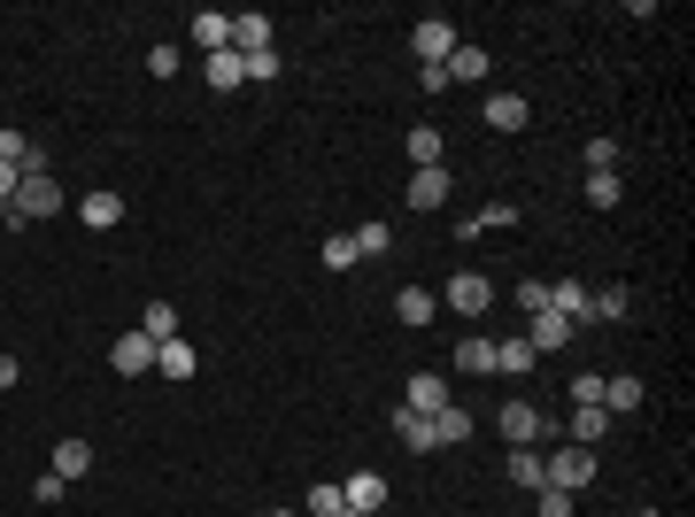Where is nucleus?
<instances>
[{
  "instance_id": "4c0bfd02",
  "label": "nucleus",
  "mask_w": 695,
  "mask_h": 517,
  "mask_svg": "<svg viewBox=\"0 0 695 517\" xmlns=\"http://www.w3.org/2000/svg\"><path fill=\"white\" fill-rule=\"evenodd\" d=\"M179 62H186L179 47H147V77H179Z\"/></svg>"
},
{
  "instance_id": "0eeeda50",
  "label": "nucleus",
  "mask_w": 695,
  "mask_h": 517,
  "mask_svg": "<svg viewBox=\"0 0 695 517\" xmlns=\"http://www.w3.org/2000/svg\"><path fill=\"white\" fill-rule=\"evenodd\" d=\"M526 124H534V101L510 94V85H495L487 94V132H526Z\"/></svg>"
},
{
  "instance_id": "39448f33",
  "label": "nucleus",
  "mask_w": 695,
  "mask_h": 517,
  "mask_svg": "<svg viewBox=\"0 0 695 517\" xmlns=\"http://www.w3.org/2000/svg\"><path fill=\"white\" fill-rule=\"evenodd\" d=\"M595 471H602V464H595V448H580V441L549 456V487H564V494H580V487H587Z\"/></svg>"
},
{
  "instance_id": "cd10ccee",
  "label": "nucleus",
  "mask_w": 695,
  "mask_h": 517,
  "mask_svg": "<svg viewBox=\"0 0 695 517\" xmlns=\"http://www.w3.org/2000/svg\"><path fill=\"white\" fill-rule=\"evenodd\" d=\"M394 433H402V448H417V456H432V424H425L417 409H394Z\"/></svg>"
},
{
  "instance_id": "4468645a",
  "label": "nucleus",
  "mask_w": 695,
  "mask_h": 517,
  "mask_svg": "<svg viewBox=\"0 0 695 517\" xmlns=\"http://www.w3.org/2000/svg\"><path fill=\"white\" fill-rule=\"evenodd\" d=\"M534 364H541V356L526 348V332H502V340H495V379H526Z\"/></svg>"
},
{
  "instance_id": "58836bf2",
  "label": "nucleus",
  "mask_w": 695,
  "mask_h": 517,
  "mask_svg": "<svg viewBox=\"0 0 695 517\" xmlns=\"http://www.w3.org/2000/svg\"><path fill=\"white\" fill-rule=\"evenodd\" d=\"M517 309L541 317V309H549V279H526V286H517Z\"/></svg>"
},
{
  "instance_id": "9b49d317",
  "label": "nucleus",
  "mask_w": 695,
  "mask_h": 517,
  "mask_svg": "<svg viewBox=\"0 0 695 517\" xmlns=\"http://www.w3.org/2000/svg\"><path fill=\"white\" fill-rule=\"evenodd\" d=\"M441 301H449V309H456V317H479V309H487V301H495V286H487V279H479V271H456V279H449V294H441Z\"/></svg>"
},
{
  "instance_id": "5701e85b",
  "label": "nucleus",
  "mask_w": 695,
  "mask_h": 517,
  "mask_svg": "<svg viewBox=\"0 0 695 517\" xmlns=\"http://www.w3.org/2000/svg\"><path fill=\"white\" fill-rule=\"evenodd\" d=\"M202 70H209V85H217V94H240V85H247V62H240L232 47H224V54H209Z\"/></svg>"
},
{
  "instance_id": "2eb2a0df",
  "label": "nucleus",
  "mask_w": 695,
  "mask_h": 517,
  "mask_svg": "<svg viewBox=\"0 0 695 517\" xmlns=\"http://www.w3.org/2000/svg\"><path fill=\"white\" fill-rule=\"evenodd\" d=\"M425 424H432V448H464V441H472V409H464V402H449V409H432Z\"/></svg>"
},
{
  "instance_id": "423d86ee",
  "label": "nucleus",
  "mask_w": 695,
  "mask_h": 517,
  "mask_svg": "<svg viewBox=\"0 0 695 517\" xmlns=\"http://www.w3.org/2000/svg\"><path fill=\"white\" fill-rule=\"evenodd\" d=\"M495 424H502V441H510V448H534V441L549 433V417H541L534 402H502V417H495Z\"/></svg>"
},
{
  "instance_id": "c85d7f7f",
  "label": "nucleus",
  "mask_w": 695,
  "mask_h": 517,
  "mask_svg": "<svg viewBox=\"0 0 695 517\" xmlns=\"http://www.w3.org/2000/svg\"><path fill=\"white\" fill-rule=\"evenodd\" d=\"M402 155H410L417 170H432V162H441V132H432V124H417V132L402 139Z\"/></svg>"
},
{
  "instance_id": "c03bdc74",
  "label": "nucleus",
  "mask_w": 695,
  "mask_h": 517,
  "mask_svg": "<svg viewBox=\"0 0 695 517\" xmlns=\"http://www.w3.org/2000/svg\"><path fill=\"white\" fill-rule=\"evenodd\" d=\"M264 517H294V509H264Z\"/></svg>"
},
{
  "instance_id": "f704fd0d",
  "label": "nucleus",
  "mask_w": 695,
  "mask_h": 517,
  "mask_svg": "<svg viewBox=\"0 0 695 517\" xmlns=\"http://www.w3.org/2000/svg\"><path fill=\"white\" fill-rule=\"evenodd\" d=\"M32 155H39V147H32V139H24L16 124H0V162H16V170H24Z\"/></svg>"
},
{
  "instance_id": "a18cd8bd",
  "label": "nucleus",
  "mask_w": 695,
  "mask_h": 517,
  "mask_svg": "<svg viewBox=\"0 0 695 517\" xmlns=\"http://www.w3.org/2000/svg\"><path fill=\"white\" fill-rule=\"evenodd\" d=\"M340 517H364V509H340Z\"/></svg>"
},
{
  "instance_id": "aec40b11",
  "label": "nucleus",
  "mask_w": 695,
  "mask_h": 517,
  "mask_svg": "<svg viewBox=\"0 0 695 517\" xmlns=\"http://www.w3.org/2000/svg\"><path fill=\"white\" fill-rule=\"evenodd\" d=\"M441 70H449V85H479V77H487V47H472V39H464Z\"/></svg>"
},
{
  "instance_id": "412c9836",
  "label": "nucleus",
  "mask_w": 695,
  "mask_h": 517,
  "mask_svg": "<svg viewBox=\"0 0 695 517\" xmlns=\"http://www.w3.org/2000/svg\"><path fill=\"white\" fill-rule=\"evenodd\" d=\"M626 309H634V294H626V286H602V294L587 301V324H626Z\"/></svg>"
},
{
  "instance_id": "393cba45",
  "label": "nucleus",
  "mask_w": 695,
  "mask_h": 517,
  "mask_svg": "<svg viewBox=\"0 0 695 517\" xmlns=\"http://www.w3.org/2000/svg\"><path fill=\"white\" fill-rule=\"evenodd\" d=\"M587 301H595V294H587L580 279H557V286H549V309H564L572 324H587Z\"/></svg>"
},
{
  "instance_id": "a878e982",
  "label": "nucleus",
  "mask_w": 695,
  "mask_h": 517,
  "mask_svg": "<svg viewBox=\"0 0 695 517\" xmlns=\"http://www.w3.org/2000/svg\"><path fill=\"white\" fill-rule=\"evenodd\" d=\"M394 324H410V332L432 324V294H425V286H402V294H394Z\"/></svg>"
},
{
  "instance_id": "ddd939ff",
  "label": "nucleus",
  "mask_w": 695,
  "mask_h": 517,
  "mask_svg": "<svg viewBox=\"0 0 695 517\" xmlns=\"http://www.w3.org/2000/svg\"><path fill=\"white\" fill-rule=\"evenodd\" d=\"M340 502H348V509H364V517H379V509H387V479H379V471L340 479Z\"/></svg>"
},
{
  "instance_id": "6ab92c4d",
  "label": "nucleus",
  "mask_w": 695,
  "mask_h": 517,
  "mask_svg": "<svg viewBox=\"0 0 695 517\" xmlns=\"http://www.w3.org/2000/svg\"><path fill=\"white\" fill-rule=\"evenodd\" d=\"M54 479H85L94 471V441H54V464H47Z\"/></svg>"
},
{
  "instance_id": "6e6552de",
  "label": "nucleus",
  "mask_w": 695,
  "mask_h": 517,
  "mask_svg": "<svg viewBox=\"0 0 695 517\" xmlns=\"http://www.w3.org/2000/svg\"><path fill=\"white\" fill-rule=\"evenodd\" d=\"M186 39H194V47H202V62H209V54H224V47H232V16H224V9H194V16H186Z\"/></svg>"
},
{
  "instance_id": "e433bc0d",
  "label": "nucleus",
  "mask_w": 695,
  "mask_h": 517,
  "mask_svg": "<svg viewBox=\"0 0 695 517\" xmlns=\"http://www.w3.org/2000/svg\"><path fill=\"white\" fill-rule=\"evenodd\" d=\"M534 517H572V494H564V487H541V494H534Z\"/></svg>"
},
{
  "instance_id": "72a5a7b5",
  "label": "nucleus",
  "mask_w": 695,
  "mask_h": 517,
  "mask_svg": "<svg viewBox=\"0 0 695 517\" xmlns=\"http://www.w3.org/2000/svg\"><path fill=\"white\" fill-rule=\"evenodd\" d=\"M564 394H572V409H602V371H580Z\"/></svg>"
},
{
  "instance_id": "79ce46f5",
  "label": "nucleus",
  "mask_w": 695,
  "mask_h": 517,
  "mask_svg": "<svg viewBox=\"0 0 695 517\" xmlns=\"http://www.w3.org/2000/svg\"><path fill=\"white\" fill-rule=\"evenodd\" d=\"M16 186H24V170H16V162H0V209L16 201Z\"/></svg>"
},
{
  "instance_id": "a19ab883",
  "label": "nucleus",
  "mask_w": 695,
  "mask_h": 517,
  "mask_svg": "<svg viewBox=\"0 0 695 517\" xmlns=\"http://www.w3.org/2000/svg\"><path fill=\"white\" fill-rule=\"evenodd\" d=\"M340 509H348L340 487H317V494H309V517H340Z\"/></svg>"
},
{
  "instance_id": "f257e3e1",
  "label": "nucleus",
  "mask_w": 695,
  "mask_h": 517,
  "mask_svg": "<svg viewBox=\"0 0 695 517\" xmlns=\"http://www.w3.org/2000/svg\"><path fill=\"white\" fill-rule=\"evenodd\" d=\"M54 209H62L54 170H24V186H16V201H9V209H0V224L24 232V224H39V217H54Z\"/></svg>"
},
{
  "instance_id": "9d476101",
  "label": "nucleus",
  "mask_w": 695,
  "mask_h": 517,
  "mask_svg": "<svg viewBox=\"0 0 695 517\" xmlns=\"http://www.w3.org/2000/svg\"><path fill=\"white\" fill-rule=\"evenodd\" d=\"M77 224H85V232H117V224H124V194H109V186H94V194H85V201H77Z\"/></svg>"
},
{
  "instance_id": "ea45409f",
  "label": "nucleus",
  "mask_w": 695,
  "mask_h": 517,
  "mask_svg": "<svg viewBox=\"0 0 695 517\" xmlns=\"http://www.w3.org/2000/svg\"><path fill=\"white\" fill-rule=\"evenodd\" d=\"M587 170H619V139H587Z\"/></svg>"
},
{
  "instance_id": "a211bd4d",
  "label": "nucleus",
  "mask_w": 695,
  "mask_h": 517,
  "mask_svg": "<svg viewBox=\"0 0 695 517\" xmlns=\"http://www.w3.org/2000/svg\"><path fill=\"white\" fill-rule=\"evenodd\" d=\"M649 402V386L634 379V371H619V379H602V409H611V417H626V409H642Z\"/></svg>"
},
{
  "instance_id": "7ed1b4c3",
  "label": "nucleus",
  "mask_w": 695,
  "mask_h": 517,
  "mask_svg": "<svg viewBox=\"0 0 695 517\" xmlns=\"http://www.w3.org/2000/svg\"><path fill=\"white\" fill-rule=\"evenodd\" d=\"M580 340V324L564 317V309H541V317H526V348L534 356H557V348H572Z\"/></svg>"
},
{
  "instance_id": "c9c22d12",
  "label": "nucleus",
  "mask_w": 695,
  "mask_h": 517,
  "mask_svg": "<svg viewBox=\"0 0 695 517\" xmlns=\"http://www.w3.org/2000/svg\"><path fill=\"white\" fill-rule=\"evenodd\" d=\"M240 62H247V85H271V77L286 70V62H279V47H264V54H240Z\"/></svg>"
},
{
  "instance_id": "473e14b6",
  "label": "nucleus",
  "mask_w": 695,
  "mask_h": 517,
  "mask_svg": "<svg viewBox=\"0 0 695 517\" xmlns=\"http://www.w3.org/2000/svg\"><path fill=\"white\" fill-rule=\"evenodd\" d=\"M587 201L595 209H619V170H587Z\"/></svg>"
},
{
  "instance_id": "f3484780",
  "label": "nucleus",
  "mask_w": 695,
  "mask_h": 517,
  "mask_svg": "<svg viewBox=\"0 0 695 517\" xmlns=\"http://www.w3.org/2000/svg\"><path fill=\"white\" fill-rule=\"evenodd\" d=\"M456 371H464V379H487V371H495V340H487V332H464V340H456Z\"/></svg>"
},
{
  "instance_id": "7c9ffc66",
  "label": "nucleus",
  "mask_w": 695,
  "mask_h": 517,
  "mask_svg": "<svg viewBox=\"0 0 695 517\" xmlns=\"http://www.w3.org/2000/svg\"><path fill=\"white\" fill-rule=\"evenodd\" d=\"M602 433H611V409H572V441L580 448H595Z\"/></svg>"
},
{
  "instance_id": "1a4fd4ad",
  "label": "nucleus",
  "mask_w": 695,
  "mask_h": 517,
  "mask_svg": "<svg viewBox=\"0 0 695 517\" xmlns=\"http://www.w3.org/2000/svg\"><path fill=\"white\" fill-rule=\"evenodd\" d=\"M109 371H117V379H147V371H155V340H147V332H124L117 348H109Z\"/></svg>"
},
{
  "instance_id": "dca6fc26",
  "label": "nucleus",
  "mask_w": 695,
  "mask_h": 517,
  "mask_svg": "<svg viewBox=\"0 0 695 517\" xmlns=\"http://www.w3.org/2000/svg\"><path fill=\"white\" fill-rule=\"evenodd\" d=\"M155 371H162V379H179V386H186V379L202 371V356L186 348V332H179V340H162V348H155Z\"/></svg>"
},
{
  "instance_id": "2f4dec72",
  "label": "nucleus",
  "mask_w": 695,
  "mask_h": 517,
  "mask_svg": "<svg viewBox=\"0 0 695 517\" xmlns=\"http://www.w3.org/2000/svg\"><path fill=\"white\" fill-rule=\"evenodd\" d=\"M502 224H517V209H502V201H495V209L464 217V224H456V239H479V232H502Z\"/></svg>"
},
{
  "instance_id": "37998d69",
  "label": "nucleus",
  "mask_w": 695,
  "mask_h": 517,
  "mask_svg": "<svg viewBox=\"0 0 695 517\" xmlns=\"http://www.w3.org/2000/svg\"><path fill=\"white\" fill-rule=\"evenodd\" d=\"M16 379H24V364H16V356H0V394H9Z\"/></svg>"
},
{
  "instance_id": "c756f323",
  "label": "nucleus",
  "mask_w": 695,
  "mask_h": 517,
  "mask_svg": "<svg viewBox=\"0 0 695 517\" xmlns=\"http://www.w3.org/2000/svg\"><path fill=\"white\" fill-rule=\"evenodd\" d=\"M317 263H325V271H356L364 255H356V239H348V232H332V239L317 247Z\"/></svg>"
},
{
  "instance_id": "f03ea898",
  "label": "nucleus",
  "mask_w": 695,
  "mask_h": 517,
  "mask_svg": "<svg viewBox=\"0 0 695 517\" xmlns=\"http://www.w3.org/2000/svg\"><path fill=\"white\" fill-rule=\"evenodd\" d=\"M410 47H417V62H449L464 47V32L449 16H425V24H410Z\"/></svg>"
},
{
  "instance_id": "bb28decb",
  "label": "nucleus",
  "mask_w": 695,
  "mask_h": 517,
  "mask_svg": "<svg viewBox=\"0 0 695 517\" xmlns=\"http://www.w3.org/2000/svg\"><path fill=\"white\" fill-rule=\"evenodd\" d=\"M139 332L155 340V348H162V340H179V309H170V301H147V309H139Z\"/></svg>"
},
{
  "instance_id": "20e7f679",
  "label": "nucleus",
  "mask_w": 695,
  "mask_h": 517,
  "mask_svg": "<svg viewBox=\"0 0 695 517\" xmlns=\"http://www.w3.org/2000/svg\"><path fill=\"white\" fill-rule=\"evenodd\" d=\"M449 402H456V386H449L441 371H410V379H402V409H417V417L449 409Z\"/></svg>"
},
{
  "instance_id": "b1692460",
  "label": "nucleus",
  "mask_w": 695,
  "mask_h": 517,
  "mask_svg": "<svg viewBox=\"0 0 695 517\" xmlns=\"http://www.w3.org/2000/svg\"><path fill=\"white\" fill-rule=\"evenodd\" d=\"M348 239H356V255H364V263H379V255H394V224H387V217H371L364 232H348Z\"/></svg>"
},
{
  "instance_id": "4be33fe9",
  "label": "nucleus",
  "mask_w": 695,
  "mask_h": 517,
  "mask_svg": "<svg viewBox=\"0 0 695 517\" xmlns=\"http://www.w3.org/2000/svg\"><path fill=\"white\" fill-rule=\"evenodd\" d=\"M510 479L526 487V494H541V487H549V456H541V448H517V456H510Z\"/></svg>"
},
{
  "instance_id": "f8f14e48",
  "label": "nucleus",
  "mask_w": 695,
  "mask_h": 517,
  "mask_svg": "<svg viewBox=\"0 0 695 517\" xmlns=\"http://www.w3.org/2000/svg\"><path fill=\"white\" fill-rule=\"evenodd\" d=\"M410 209H449V170L441 162H432V170H410Z\"/></svg>"
}]
</instances>
